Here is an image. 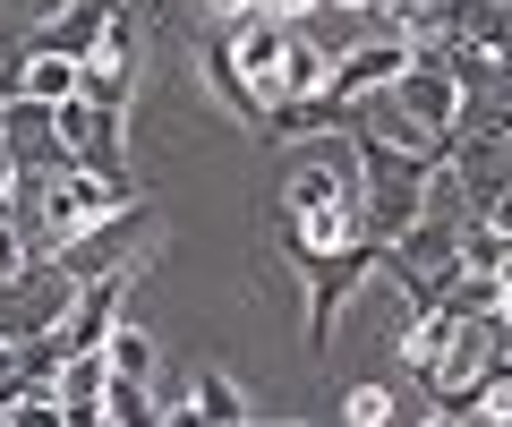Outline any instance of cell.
Here are the masks:
<instances>
[{"label": "cell", "mask_w": 512, "mask_h": 427, "mask_svg": "<svg viewBox=\"0 0 512 427\" xmlns=\"http://www.w3.org/2000/svg\"><path fill=\"white\" fill-rule=\"evenodd\" d=\"M282 257H291L299 282H308V359H325L333 316L350 308V291H359L367 274H384V240H376V231H359V240H342V248H308V240H299V223L282 214Z\"/></svg>", "instance_id": "1"}, {"label": "cell", "mask_w": 512, "mask_h": 427, "mask_svg": "<svg viewBox=\"0 0 512 427\" xmlns=\"http://www.w3.org/2000/svg\"><path fill=\"white\" fill-rule=\"evenodd\" d=\"M384 103H393V112H402L419 137H436L444 154L461 146V112H470V86H461V77L444 69L436 52H419V60H410V69L393 77V86H384Z\"/></svg>", "instance_id": "2"}, {"label": "cell", "mask_w": 512, "mask_h": 427, "mask_svg": "<svg viewBox=\"0 0 512 427\" xmlns=\"http://www.w3.org/2000/svg\"><path fill=\"white\" fill-rule=\"evenodd\" d=\"M410 60H419V43H410V35H367V43H350V52H333V77H325V94H316V120H342V103L384 94Z\"/></svg>", "instance_id": "3"}, {"label": "cell", "mask_w": 512, "mask_h": 427, "mask_svg": "<svg viewBox=\"0 0 512 427\" xmlns=\"http://www.w3.org/2000/svg\"><path fill=\"white\" fill-rule=\"evenodd\" d=\"M154 240V214L146 205H120V214H103V223H86V231H69L60 240V282H94V274H111V265H137V248Z\"/></svg>", "instance_id": "4"}, {"label": "cell", "mask_w": 512, "mask_h": 427, "mask_svg": "<svg viewBox=\"0 0 512 427\" xmlns=\"http://www.w3.org/2000/svg\"><path fill=\"white\" fill-rule=\"evenodd\" d=\"M128 282H137V265H111V274L77 282V291H69V308L52 316V342H60V351H103V342H111V325H120Z\"/></svg>", "instance_id": "5"}, {"label": "cell", "mask_w": 512, "mask_h": 427, "mask_svg": "<svg viewBox=\"0 0 512 427\" xmlns=\"http://www.w3.org/2000/svg\"><path fill=\"white\" fill-rule=\"evenodd\" d=\"M0 137H9V163L43 171V180L77 163L69 137H60V112H52V103H35V94H9V103H0Z\"/></svg>", "instance_id": "6"}, {"label": "cell", "mask_w": 512, "mask_h": 427, "mask_svg": "<svg viewBox=\"0 0 512 427\" xmlns=\"http://www.w3.org/2000/svg\"><path fill=\"white\" fill-rule=\"evenodd\" d=\"M222 35H231L239 77H248V86L265 94V103H274V86H282V60H291V35H299V26H291V18H265V9H248V18H231Z\"/></svg>", "instance_id": "7"}, {"label": "cell", "mask_w": 512, "mask_h": 427, "mask_svg": "<svg viewBox=\"0 0 512 427\" xmlns=\"http://www.w3.org/2000/svg\"><path fill=\"white\" fill-rule=\"evenodd\" d=\"M128 86H137V18H128V9H111L103 43H94V60H86V103L128 112Z\"/></svg>", "instance_id": "8"}, {"label": "cell", "mask_w": 512, "mask_h": 427, "mask_svg": "<svg viewBox=\"0 0 512 427\" xmlns=\"http://www.w3.org/2000/svg\"><path fill=\"white\" fill-rule=\"evenodd\" d=\"M427 180H436V171H367V231H376L384 248L427 214Z\"/></svg>", "instance_id": "9"}, {"label": "cell", "mask_w": 512, "mask_h": 427, "mask_svg": "<svg viewBox=\"0 0 512 427\" xmlns=\"http://www.w3.org/2000/svg\"><path fill=\"white\" fill-rule=\"evenodd\" d=\"M103 385H111V359H103V351H69V359L52 368L60 419H69V427H94V419H103Z\"/></svg>", "instance_id": "10"}, {"label": "cell", "mask_w": 512, "mask_h": 427, "mask_svg": "<svg viewBox=\"0 0 512 427\" xmlns=\"http://www.w3.org/2000/svg\"><path fill=\"white\" fill-rule=\"evenodd\" d=\"M111 9H120V0H77V9H60V18L35 35V52H60V60H94V43H103Z\"/></svg>", "instance_id": "11"}, {"label": "cell", "mask_w": 512, "mask_h": 427, "mask_svg": "<svg viewBox=\"0 0 512 427\" xmlns=\"http://www.w3.org/2000/svg\"><path fill=\"white\" fill-rule=\"evenodd\" d=\"M325 77H333V52L308 35V26H299V35H291V60H282L274 103H316V94H325ZM274 103H265V112H274Z\"/></svg>", "instance_id": "12"}, {"label": "cell", "mask_w": 512, "mask_h": 427, "mask_svg": "<svg viewBox=\"0 0 512 427\" xmlns=\"http://www.w3.org/2000/svg\"><path fill=\"white\" fill-rule=\"evenodd\" d=\"M205 86H214V103L222 112H239V120H265V94L239 77V60H231V35H214L205 43Z\"/></svg>", "instance_id": "13"}, {"label": "cell", "mask_w": 512, "mask_h": 427, "mask_svg": "<svg viewBox=\"0 0 512 427\" xmlns=\"http://www.w3.org/2000/svg\"><path fill=\"white\" fill-rule=\"evenodd\" d=\"M26 94H35V103H77V94H86V60H60V52H26Z\"/></svg>", "instance_id": "14"}, {"label": "cell", "mask_w": 512, "mask_h": 427, "mask_svg": "<svg viewBox=\"0 0 512 427\" xmlns=\"http://www.w3.org/2000/svg\"><path fill=\"white\" fill-rule=\"evenodd\" d=\"M453 325H461L453 308H419V316H410V334H402V359H410L419 376H436V359H444V342H453Z\"/></svg>", "instance_id": "15"}, {"label": "cell", "mask_w": 512, "mask_h": 427, "mask_svg": "<svg viewBox=\"0 0 512 427\" xmlns=\"http://www.w3.org/2000/svg\"><path fill=\"white\" fill-rule=\"evenodd\" d=\"M180 410H188V419H222V427H231V419H248V393H239L222 368H197V385H188Z\"/></svg>", "instance_id": "16"}, {"label": "cell", "mask_w": 512, "mask_h": 427, "mask_svg": "<svg viewBox=\"0 0 512 427\" xmlns=\"http://www.w3.org/2000/svg\"><path fill=\"white\" fill-rule=\"evenodd\" d=\"M103 419L146 427V419H171V402H154V376H111L103 385Z\"/></svg>", "instance_id": "17"}, {"label": "cell", "mask_w": 512, "mask_h": 427, "mask_svg": "<svg viewBox=\"0 0 512 427\" xmlns=\"http://www.w3.org/2000/svg\"><path fill=\"white\" fill-rule=\"evenodd\" d=\"M333 197H350V180L333 163H299L291 180H282V205H291V214H316V205H333Z\"/></svg>", "instance_id": "18"}, {"label": "cell", "mask_w": 512, "mask_h": 427, "mask_svg": "<svg viewBox=\"0 0 512 427\" xmlns=\"http://www.w3.org/2000/svg\"><path fill=\"white\" fill-rule=\"evenodd\" d=\"M103 359H111V376H154V342L137 334V325H111Z\"/></svg>", "instance_id": "19"}, {"label": "cell", "mask_w": 512, "mask_h": 427, "mask_svg": "<svg viewBox=\"0 0 512 427\" xmlns=\"http://www.w3.org/2000/svg\"><path fill=\"white\" fill-rule=\"evenodd\" d=\"M26 282V231H18V214H0V291H18Z\"/></svg>", "instance_id": "20"}, {"label": "cell", "mask_w": 512, "mask_h": 427, "mask_svg": "<svg viewBox=\"0 0 512 427\" xmlns=\"http://www.w3.org/2000/svg\"><path fill=\"white\" fill-rule=\"evenodd\" d=\"M342 419H350V427H376V419H393V393H384V385H359V393L342 402Z\"/></svg>", "instance_id": "21"}, {"label": "cell", "mask_w": 512, "mask_h": 427, "mask_svg": "<svg viewBox=\"0 0 512 427\" xmlns=\"http://www.w3.org/2000/svg\"><path fill=\"white\" fill-rule=\"evenodd\" d=\"M256 9H265V18H291V26H299V18H316L325 0H256Z\"/></svg>", "instance_id": "22"}, {"label": "cell", "mask_w": 512, "mask_h": 427, "mask_svg": "<svg viewBox=\"0 0 512 427\" xmlns=\"http://www.w3.org/2000/svg\"><path fill=\"white\" fill-rule=\"evenodd\" d=\"M205 9H214V26H231V18H248L256 0H205Z\"/></svg>", "instance_id": "23"}, {"label": "cell", "mask_w": 512, "mask_h": 427, "mask_svg": "<svg viewBox=\"0 0 512 427\" xmlns=\"http://www.w3.org/2000/svg\"><path fill=\"white\" fill-rule=\"evenodd\" d=\"M325 9H350V18H376V9H393V0H325Z\"/></svg>", "instance_id": "24"}, {"label": "cell", "mask_w": 512, "mask_h": 427, "mask_svg": "<svg viewBox=\"0 0 512 427\" xmlns=\"http://www.w3.org/2000/svg\"><path fill=\"white\" fill-rule=\"evenodd\" d=\"M504 334H512V291H504Z\"/></svg>", "instance_id": "25"}, {"label": "cell", "mask_w": 512, "mask_h": 427, "mask_svg": "<svg viewBox=\"0 0 512 427\" xmlns=\"http://www.w3.org/2000/svg\"><path fill=\"white\" fill-rule=\"evenodd\" d=\"M43 9H60V0H43Z\"/></svg>", "instance_id": "26"}]
</instances>
